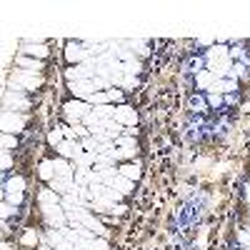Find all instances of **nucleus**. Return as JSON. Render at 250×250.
<instances>
[{
  "mask_svg": "<svg viewBox=\"0 0 250 250\" xmlns=\"http://www.w3.org/2000/svg\"><path fill=\"white\" fill-rule=\"evenodd\" d=\"M65 78H68V83L93 80V78H95V60H93V58H88L85 62H80V65H73L70 70H65Z\"/></svg>",
  "mask_w": 250,
  "mask_h": 250,
  "instance_id": "1",
  "label": "nucleus"
},
{
  "mask_svg": "<svg viewBox=\"0 0 250 250\" xmlns=\"http://www.w3.org/2000/svg\"><path fill=\"white\" fill-rule=\"evenodd\" d=\"M40 210H43V218L50 228H65L68 223V213L62 210V205H40Z\"/></svg>",
  "mask_w": 250,
  "mask_h": 250,
  "instance_id": "2",
  "label": "nucleus"
},
{
  "mask_svg": "<svg viewBox=\"0 0 250 250\" xmlns=\"http://www.w3.org/2000/svg\"><path fill=\"white\" fill-rule=\"evenodd\" d=\"M40 83H43V78H40V75H33V73H25V70H18V73L10 78V88L18 85V88H23V90H35Z\"/></svg>",
  "mask_w": 250,
  "mask_h": 250,
  "instance_id": "3",
  "label": "nucleus"
},
{
  "mask_svg": "<svg viewBox=\"0 0 250 250\" xmlns=\"http://www.w3.org/2000/svg\"><path fill=\"white\" fill-rule=\"evenodd\" d=\"M25 128V115H15V113H10V110H5L3 113V130L5 133H13V130H23Z\"/></svg>",
  "mask_w": 250,
  "mask_h": 250,
  "instance_id": "4",
  "label": "nucleus"
},
{
  "mask_svg": "<svg viewBox=\"0 0 250 250\" xmlns=\"http://www.w3.org/2000/svg\"><path fill=\"white\" fill-rule=\"evenodd\" d=\"M88 45H83V43H70L68 48H65V58L70 60V62H75V65H80V62H85L88 60V50H85Z\"/></svg>",
  "mask_w": 250,
  "mask_h": 250,
  "instance_id": "5",
  "label": "nucleus"
},
{
  "mask_svg": "<svg viewBox=\"0 0 250 250\" xmlns=\"http://www.w3.org/2000/svg\"><path fill=\"white\" fill-rule=\"evenodd\" d=\"M68 88L73 95L78 98H90L95 93V85H93V80H78V83H68Z\"/></svg>",
  "mask_w": 250,
  "mask_h": 250,
  "instance_id": "6",
  "label": "nucleus"
},
{
  "mask_svg": "<svg viewBox=\"0 0 250 250\" xmlns=\"http://www.w3.org/2000/svg\"><path fill=\"white\" fill-rule=\"evenodd\" d=\"M120 125H135L138 123V115H135V110L130 108V105H120V108H115V115H113Z\"/></svg>",
  "mask_w": 250,
  "mask_h": 250,
  "instance_id": "7",
  "label": "nucleus"
},
{
  "mask_svg": "<svg viewBox=\"0 0 250 250\" xmlns=\"http://www.w3.org/2000/svg\"><path fill=\"white\" fill-rule=\"evenodd\" d=\"M5 105H8V108H18V110H25V108H28V100H25L23 93L8 90V93H5Z\"/></svg>",
  "mask_w": 250,
  "mask_h": 250,
  "instance_id": "8",
  "label": "nucleus"
},
{
  "mask_svg": "<svg viewBox=\"0 0 250 250\" xmlns=\"http://www.w3.org/2000/svg\"><path fill=\"white\" fill-rule=\"evenodd\" d=\"M73 188H75V180H68V178H53L50 180V190L62 193V195H68Z\"/></svg>",
  "mask_w": 250,
  "mask_h": 250,
  "instance_id": "9",
  "label": "nucleus"
},
{
  "mask_svg": "<svg viewBox=\"0 0 250 250\" xmlns=\"http://www.w3.org/2000/svg\"><path fill=\"white\" fill-rule=\"evenodd\" d=\"M225 58H228V50H225L223 45H215V48H210V50H208V65H210V68H215L218 62H223Z\"/></svg>",
  "mask_w": 250,
  "mask_h": 250,
  "instance_id": "10",
  "label": "nucleus"
},
{
  "mask_svg": "<svg viewBox=\"0 0 250 250\" xmlns=\"http://www.w3.org/2000/svg\"><path fill=\"white\" fill-rule=\"evenodd\" d=\"M53 165H55V178H68V180H75V168H70V165L65 163V160H53Z\"/></svg>",
  "mask_w": 250,
  "mask_h": 250,
  "instance_id": "11",
  "label": "nucleus"
},
{
  "mask_svg": "<svg viewBox=\"0 0 250 250\" xmlns=\"http://www.w3.org/2000/svg\"><path fill=\"white\" fill-rule=\"evenodd\" d=\"M18 65L23 68L25 73H33L38 75V70L43 68V60H30V58H18Z\"/></svg>",
  "mask_w": 250,
  "mask_h": 250,
  "instance_id": "12",
  "label": "nucleus"
},
{
  "mask_svg": "<svg viewBox=\"0 0 250 250\" xmlns=\"http://www.w3.org/2000/svg\"><path fill=\"white\" fill-rule=\"evenodd\" d=\"M98 160V153H83L78 158H73V168L78 165V168H90V165H95Z\"/></svg>",
  "mask_w": 250,
  "mask_h": 250,
  "instance_id": "13",
  "label": "nucleus"
},
{
  "mask_svg": "<svg viewBox=\"0 0 250 250\" xmlns=\"http://www.w3.org/2000/svg\"><path fill=\"white\" fill-rule=\"evenodd\" d=\"M230 90H235V80H215L213 83V88H210V93H230Z\"/></svg>",
  "mask_w": 250,
  "mask_h": 250,
  "instance_id": "14",
  "label": "nucleus"
},
{
  "mask_svg": "<svg viewBox=\"0 0 250 250\" xmlns=\"http://www.w3.org/2000/svg\"><path fill=\"white\" fill-rule=\"evenodd\" d=\"M90 168H78L75 170V185H80V188H90Z\"/></svg>",
  "mask_w": 250,
  "mask_h": 250,
  "instance_id": "15",
  "label": "nucleus"
},
{
  "mask_svg": "<svg viewBox=\"0 0 250 250\" xmlns=\"http://www.w3.org/2000/svg\"><path fill=\"white\" fill-rule=\"evenodd\" d=\"M62 200L58 198V193L55 190H50V188H48V190H40V205H60Z\"/></svg>",
  "mask_w": 250,
  "mask_h": 250,
  "instance_id": "16",
  "label": "nucleus"
},
{
  "mask_svg": "<svg viewBox=\"0 0 250 250\" xmlns=\"http://www.w3.org/2000/svg\"><path fill=\"white\" fill-rule=\"evenodd\" d=\"M40 178L48 180V183L55 178V165H53V160H43V163H40Z\"/></svg>",
  "mask_w": 250,
  "mask_h": 250,
  "instance_id": "17",
  "label": "nucleus"
},
{
  "mask_svg": "<svg viewBox=\"0 0 250 250\" xmlns=\"http://www.w3.org/2000/svg\"><path fill=\"white\" fill-rule=\"evenodd\" d=\"M93 113H95V118L105 120V118H113L115 115V108H110L108 103H105V105H93Z\"/></svg>",
  "mask_w": 250,
  "mask_h": 250,
  "instance_id": "18",
  "label": "nucleus"
},
{
  "mask_svg": "<svg viewBox=\"0 0 250 250\" xmlns=\"http://www.w3.org/2000/svg\"><path fill=\"white\" fill-rule=\"evenodd\" d=\"M120 170V175H125L128 180H138L140 178V168L138 165H123V168H118Z\"/></svg>",
  "mask_w": 250,
  "mask_h": 250,
  "instance_id": "19",
  "label": "nucleus"
},
{
  "mask_svg": "<svg viewBox=\"0 0 250 250\" xmlns=\"http://www.w3.org/2000/svg\"><path fill=\"white\" fill-rule=\"evenodd\" d=\"M113 188H115V190H120V193H128L130 188H133V180H128L125 175H118L115 183H113Z\"/></svg>",
  "mask_w": 250,
  "mask_h": 250,
  "instance_id": "20",
  "label": "nucleus"
},
{
  "mask_svg": "<svg viewBox=\"0 0 250 250\" xmlns=\"http://www.w3.org/2000/svg\"><path fill=\"white\" fill-rule=\"evenodd\" d=\"M23 50H25V53H30V55H38V60L48 55V48H45V45H30V43H28Z\"/></svg>",
  "mask_w": 250,
  "mask_h": 250,
  "instance_id": "21",
  "label": "nucleus"
},
{
  "mask_svg": "<svg viewBox=\"0 0 250 250\" xmlns=\"http://www.w3.org/2000/svg\"><path fill=\"white\" fill-rule=\"evenodd\" d=\"M93 85H95V90H105V88H113V80H110V78L95 75V78H93Z\"/></svg>",
  "mask_w": 250,
  "mask_h": 250,
  "instance_id": "22",
  "label": "nucleus"
},
{
  "mask_svg": "<svg viewBox=\"0 0 250 250\" xmlns=\"http://www.w3.org/2000/svg\"><path fill=\"white\" fill-rule=\"evenodd\" d=\"M23 188H25V180L23 178H13L8 183V193H23Z\"/></svg>",
  "mask_w": 250,
  "mask_h": 250,
  "instance_id": "23",
  "label": "nucleus"
},
{
  "mask_svg": "<svg viewBox=\"0 0 250 250\" xmlns=\"http://www.w3.org/2000/svg\"><path fill=\"white\" fill-rule=\"evenodd\" d=\"M213 83V73L210 70H200V75H198V85L200 88H208Z\"/></svg>",
  "mask_w": 250,
  "mask_h": 250,
  "instance_id": "24",
  "label": "nucleus"
},
{
  "mask_svg": "<svg viewBox=\"0 0 250 250\" xmlns=\"http://www.w3.org/2000/svg\"><path fill=\"white\" fill-rule=\"evenodd\" d=\"M62 130H65V128H55V130H50L48 143H50V145H60V143H62Z\"/></svg>",
  "mask_w": 250,
  "mask_h": 250,
  "instance_id": "25",
  "label": "nucleus"
},
{
  "mask_svg": "<svg viewBox=\"0 0 250 250\" xmlns=\"http://www.w3.org/2000/svg\"><path fill=\"white\" fill-rule=\"evenodd\" d=\"M35 243H38V233L35 230H28L23 235V245H35Z\"/></svg>",
  "mask_w": 250,
  "mask_h": 250,
  "instance_id": "26",
  "label": "nucleus"
},
{
  "mask_svg": "<svg viewBox=\"0 0 250 250\" xmlns=\"http://www.w3.org/2000/svg\"><path fill=\"white\" fill-rule=\"evenodd\" d=\"M115 145H120V148H135V140L133 138H118Z\"/></svg>",
  "mask_w": 250,
  "mask_h": 250,
  "instance_id": "27",
  "label": "nucleus"
},
{
  "mask_svg": "<svg viewBox=\"0 0 250 250\" xmlns=\"http://www.w3.org/2000/svg\"><path fill=\"white\" fill-rule=\"evenodd\" d=\"M3 148H5V150L15 148V135H10V133H5V135H3Z\"/></svg>",
  "mask_w": 250,
  "mask_h": 250,
  "instance_id": "28",
  "label": "nucleus"
},
{
  "mask_svg": "<svg viewBox=\"0 0 250 250\" xmlns=\"http://www.w3.org/2000/svg\"><path fill=\"white\" fill-rule=\"evenodd\" d=\"M8 203L10 205H20L23 203V193H8Z\"/></svg>",
  "mask_w": 250,
  "mask_h": 250,
  "instance_id": "29",
  "label": "nucleus"
},
{
  "mask_svg": "<svg viewBox=\"0 0 250 250\" xmlns=\"http://www.w3.org/2000/svg\"><path fill=\"white\" fill-rule=\"evenodd\" d=\"M90 250H108V243L103 240V238H95V240H93V248H90Z\"/></svg>",
  "mask_w": 250,
  "mask_h": 250,
  "instance_id": "30",
  "label": "nucleus"
},
{
  "mask_svg": "<svg viewBox=\"0 0 250 250\" xmlns=\"http://www.w3.org/2000/svg\"><path fill=\"white\" fill-rule=\"evenodd\" d=\"M208 103H210V105H215V108H218L220 103H223V98H220L218 93H210V95H208Z\"/></svg>",
  "mask_w": 250,
  "mask_h": 250,
  "instance_id": "31",
  "label": "nucleus"
},
{
  "mask_svg": "<svg viewBox=\"0 0 250 250\" xmlns=\"http://www.w3.org/2000/svg\"><path fill=\"white\" fill-rule=\"evenodd\" d=\"M15 213V205H10V203H3V218H10Z\"/></svg>",
  "mask_w": 250,
  "mask_h": 250,
  "instance_id": "32",
  "label": "nucleus"
},
{
  "mask_svg": "<svg viewBox=\"0 0 250 250\" xmlns=\"http://www.w3.org/2000/svg\"><path fill=\"white\" fill-rule=\"evenodd\" d=\"M238 238H240V243H243V245H250V230H240V233H238Z\"/></svg>",
  "mask_w": 250,
  "mask_h": 250,
  "instance_id": "33",
  "label": "nucleus"
},
{
  "mask_svg": "<svg viewBox=\"0 0 250 250\" xmlns=\"http://www.w3.org/2000/svg\"><path fill=\"white\" fill-rule=\"evenodd\" d=\"M73 128H75V133H78V135L88 138V128H85V125H80V123H78V125H73Z\"/></svg>",
  "mask_w": 250,
  "mask_h": 250,
  "instance_id": "34",
  "label": "nucleus"
},
{
  "mask_svg": "<svg viewBox=\"0 0 250 250\" xmlns=\"http://www.w3.org/2000/svg\"><path fill=\"white\" fill-rule=\"evenodd\" d=\"M108 98H110V100H120V98H123V93H120L118 88H113V90H108Z\"/></svg>",
  "mask_w": 250,
  "mask_h": 250,
  "instance_id": "35",
  "label": "nucleus"
},
{
  "mask_svg": "<svg viewBox=\"0 0 250 250\" xmlns=\"http://www.w3.org/2000/svg\"><path fill=\"white\" fill-rule=\"evenodd\" d=\"M10 165H13V160H10V155H8V153H3V168L8 170V168H10Z\"/></svg>",
  "mask_w": 250,
  "mask_h": 250,
  "instance_id": "36",
  "label": "nucleus"
},
{
  "mask_svg": "<svg viewBox=\"0 0 250 250\" xmlns=\"http://www.w3.org/2000/svg\"><path fill=\"white\" fill-rule=\"evenodd\" d=\"M65 135H68V140H75L78 133H75V128H65Z\"/></svg>",
  "mask_w": 250,
  "mask_h": 250,
  "instance_id": "37",
  "label": "nucleus"
},
{
  "mask_svg": "<svg viewBox=\"0 0 250 250\" xmlns=\"http://www.w3.org/2000/svg\"><path fill=\"white\" fill-rule=\"evenodd\" d=\"M190 105H193V108H203V100H198V98H193V100H190Z\"/></svg>",
  "mask_w": 250,
  "mask_h": 250,
  "instance_id": "38",
  "label": "nucleus"
},
{
  "mask_svg": "<svg viewBox=\"0 0 250 250\" xmlns=\"http://www.w3.org/2000/svg\"><path fill=\"white\" fill-rule=\"evenodd\" d=\"M245 195H248V200H250V183L245 185Z\"/></svg>",
  "mask_w": 250,
  "mask_h": 250,
  "instance_id": "39",
  "label": "nucleus"
},
{
  "mask_svg": "<svg viewBox=\"0 0 250 250\" xmlns=\"http://www.w3.org/2000/svg\"><path fill=\"white\" fill-rule=\"evenodd\" d=\"M40 250H53V248H50V245H43V248H40Z\"/></svg>",
  "mask_w": 250,
  "mask_h": 250,
  "instance_id": "40",
  "label": "nucleus"
}]
</instances>
